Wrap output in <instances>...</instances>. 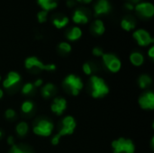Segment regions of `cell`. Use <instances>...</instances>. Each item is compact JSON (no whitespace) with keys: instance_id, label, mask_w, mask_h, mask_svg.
Here are the masks:
<instances>
[{"instance_id":"cell-1","label":"cell","mask_w":154,"mask_h":153,"mask_svg":"<svg viewBox=\"0 0 154 153\" xmlns=\"http://www.w3.org/2000/svg\"><path fill=\"white\" fill-rule=\"evenodd\" d=\"M77 126L76 121L71 115L65 116L62 120V128L60 130L58 134L53 136L51 138V144L52 145H58L60 142V140L62 136L66 135H71L74 133V130Z\"/></svg>"},{"instance_id":"cell-2","label":"cell","mask_w":154,"mask_h":153,"mask_svg":"<svg viewBox=\"0 0 154 153\" xmlns=\"http://www.w3.org/2000/svg\"><path fill=\"white\" fill-rule=\"evenodd\" d=\"M91 95L94 98H101L109 93V87L105 80L98 76H92L90 78Z\"/></svg>"},{"instance_id":"cell-3","label":"cell","mask_w":154,"mask_h":153,"mask_svg":"<svg viewBox=\"0 0 154 153\" xmlns=\"http://www.w3.org/2000/svg\"><path fill=\"white\" fill-rule=\"evenodd\" d=\"M114 153H134L135 146L130 139L119 138L112 142Z\"/></svg>"},{"instance_id":"cell-4","label":"cell","mask_w":154,"mask_h":153,"mask_svg":"<svg viewBox=\"0 0 154 153\" xmlns=\"http://www.w3.org/2000/svg\"><path fill=\"white\" fill-rule=\"evenodd\" d=\"M63 85L67 88H69L71 95L75 96L79 94L80 90L84 87L81 78L74 74H69V76H67L63 81Z\"/></svg>"},{"instance_id":"cell-5","label":"cell","mask_w":154,"mask_h":153,"mask_svg":"<svg viewBox=\"0 0 154 153\" xmlns=\"http://www.w3.org/2000/svg\"><path fill=\"white\" fill-rule=\"evenodd\" d=\"M53 129H54V125L51 121L47 119H42L36 123V124L33 126L32 131L36 135L48 137L52 133Z\"/></svg>"},{"instance_id":"cell-6","label":"cell","mask_w":154,"mask_h":153,"mask_svg":"<svg viewBox=\"0 0 154 153\" xmlns=\"http://www.w3.org/2000/svg\"><path fill=\"white\" fill-rule=\"evenodd\" d=\"M24 66L27 69H37L41 70H48L52 71L56 69V66L54 64H44L41 60H39L36 57H29L24 61Z\"/></svg>"},{"instance_id":"cell-7","label":"cell","mask_w":154,"mask_h":153,"mask_svg":"<svg viewBox=\"0 0 154 153\" xmlns=\"http://www.w3.org/2000/svg\"><path fill=\"white\" fill-rule=\"evenodd\" d=\"M102 60L109 71L116 73L121 69L122 62L116 55L110 53H104L102 55Z\"/></svg>"},{"instance_id":"cell-8","label":"cell","mask_w":154,"mask_h":153,"mask_svg":"<svg viewBox=\"0 0 154 153\" xmlns=\"http://www.w3.org/2000/svg\"><path fill=\"white\" fill-rule=\"evenodd\" d=\"M133 36L140 46H148L154 41L153 38L150 35V33L143 29H139L135 31Z\"/></svg>"},{"instance_id":"cell-9","label":"cell","mask_w":154,"mask_h":153,"mask_svg":"<svg viewBox=\"0 0 154 153\" xmlns=\"http://www.w3.org/2000/svg\"><path fill=\"white\" fill-rule=\"evenodd\" d=\"M139 105L144 110H153L154 109V93L148 91L144 93L139 98Z\"/></svg>"},{"instance_id":"cell-10","label":"cell","mask_w":154,"mask_h":153,"mask_svg":"<svg viewBox=\"0 0 154 153\" xmlns=\"http://www.w3.org/2000/svg\"><path fill=\"white\" fill-rule=\"evenodd\" d=\"M67 107V101L63 97H55L51 106V110L57 115H61Z\"/></svg>"},{"instance_id":"cell-11","label":"cell","mask_w":154,"mask_h":153,"mask_svg":"<svg viewBox=\"0 0 154 153\" xmlns=\"http://www.w3.org/2000/svg\"><path fill=\"white\" fill-rule=\"evenodd\" d=\"M135 9L144 17H152L154 14V6L152 3H140L136 5Z\"/></svg>"},{"instance_id":"cell-12","label":"cell","mask_w":154,"mask_h":153,"mask_svg":"<svg viewBox=\"0 0 154 153\" xmlns=\"http://www.w3.org/2000/svg\"><path fill=\"white\" fill-rule=\"evenodd\" d=\"M20 81H21V76L19 75V73L15 71H10L7 74V77L5 78V79L3 81V87L5 88H10L15 86Z\"/></svg>"},{"instance_id":"cell-13","label":"cell","mask_w":154,"mask_h":153,"mask_svg":"<svg viewBox=\"0 0 154 153\" xmlns=\"http://www.w3.org/2000/svg\"><path fill=\"white\" fill-rule=\"evenodd\" d=\"M95 15H100L104 14H108L111 10V5L107 0H98L94 6Z\"/></svg>"},{"instance_id":"cell-14","label":"cell","mask_w":154,"mask_h":153,"mask_svg":"<svg viewBox=\"0 0 154 153\" xmlns=\"http://www.w3.org/2000/svg\"><path fill=\"white\" fill-rule=\"evenodd\" d=\"M72 20L76 23H87L88 22V14L82 10H76L72 15Z\"/></svg>"},{"instance_id":"cell-15","label":"cell","mask_w":154,"mask_h":153,"mask_svg":"<svg viewBox=\"0 0 154 153\" xmlns=\"http://www.w3.org/2000/svg\"><path fill=\"white\" fill-rule=\"evenodd\" d=\"M129 59H130L131 63L134 66H135V67H140L144 62V57H143V55L142 53H140V52H137V51L131 53Z\"/></svg>"},{"instance_id":"cell-16","label":"cell","mask_w":154,"mask_h":153,"mask_svg":"<svg viewBox=\"0 0 154 153\" xmlns=\"http://www.w3.org/2000/svg\"><path fill=\"white\" fill-rule=\"evenodd\" d=\"M82 35V31L80 30L79 27H73L71 28L68 33H67V38L69 40V41H76V40H79Z\"/></svg>"},{"instance_id":"cell-17","label":"cell","mask_w":154,"mask_h":153,"mask_svg":"<svg viewBox=\"0 0 154 153\" xmlns=\"http://www.w3.org/2000/svg\"><path fill=\"white\" fill-rule=\"evenodd\" d=\"M91 29H92V31H93L94 33L98 34V35H102L105 32V25H104V23L101 20H96L93 23V24L91 26Z\"/></svg>"},{"instance_id":"cell-18","label":"cell","mask_w":154,"mask_h":153,"mask_svg":"<svg viewBox=\"0 0 154 153\" xmlns=\"http://www.w3.org/2000/svg\"><path fill=\"white\" fill-rule=\"evenodd\" d=\"M37 1H38V4L44 9V11L56 8L58 5L56 0H37Z\"/></svg>"},{"instance_id":"cell-19","label":"cell","mask_w":154,"mask_h":153,"mask_svg":"<svg viewBox=\"0 0 154 153\" xmlns=\"http://www.w3.org/2000/svg\"><path fill=\"white\" fill-rule=\"evenodd\" d=\"M54 91H55V86L51 83H48L42 88V96L44 98H49L53 95Z\"/></svg>"},{"instance_id":"cell-20","label":"cell","mask_w":154,"mask_h":153,"mask_svg":"<svg viewBox=\"0 0 154 153\" xmlns=\"http://www.w3.org/2000/svg\"><path fill=\"white\" fill-rule=\"evenodd\" d=\"M28 131H29V126H28L27 123H25V122H20L15 127V132L20 137L25 136L27 134Z\"/></svg>"},{"instance_id":"cell-21","label":"cell","mask_w":154,"mask_h":153,"mask_svg":"<svg viewBox=\"0 0 154 153\" xmlns=\"http://www.w3.org/2000/svg\"><path fill=\"white\" fill-rule=\"evenodd\" d=\"M121 26L125 31H131L132 29H134L135 27V22H134V18H132V17H126V18H124L122 20Z\"/></svg>"},{"instance_id":"cell-22","label":"cell","mask_w":154,"mask_h":153,"mask_svg":"<svg viewBox=\"0 0 154 153\" xmlns=\"http://www.w3.org/2000/svg\"><path fill=\"white\" fill-rule=\"evenodd\" d=\"M152 82V79L151 78V77L147 76V75H142L139 79H138V84L139 87L143 89L146 88L148 86H150Z\"/></svg>"},{"instance_id":"cell-23","label":"cell","mask_w":154,"mask_h":153,"mask_svg":"<svg viewBox=\"0 0 154 153\" xmlns=\"http://www.w3.org/2000/svg\"><path fill=\"white\" fill-rule=\"evenodd\" d=\"M52 23L56 26V28L60 29V28L65 27L69 23V18L66 17V16H63V17H56V18L53 19Z\"/></svg>"},{"instance_id":"cell-24","label":"cell","mask_w":154,"mask_h":153,"mask_svg":"<svg viewBox=\"0 0 154 153\" xmlns=\"http://www.w3.org/2000/svg\"><path fill=\"white\" fill-rule=\"evenodd\" d=\"M34 106H33V103L31 102V101H25L22 104L21 106V110L23 114H30L32 109H33Z\"/></svg>"},{"instance_id":"cell-25","label":"cell","mask_w":154,"mask_h":153,"mask_svg":"<svg viewBox=\"0 0 154 153\" xmlns=\"http://www.w3.org/2000/svg\"><path fill=\"white\" fill-rule=\"evenodd\" d=\"M33 89H34L33 84L28 82V83L24 84V86L22 87V94H23V95H29L30 93H32L33 91Z\"/></svg>"},{"instance_id":"cell-26","label":"cell","mask_w":154,"mask_h":153,"mask_svg":"<svg viewBox=\"0 0 154 153\" xmlns=\"http://www.w3.org/2000/svg\"><path fill=\"white\" fill-rule=\"evenodd\" d=\"M59 49L61 51L65 52V53H69V52L71 51V46H70V44L68 43V42H65V41L64 42H60L59 44Z\"/></svg>"},{"instance_id":"cell-27","label":"cell","mask_w":154,"mask_h":153,"mask_svg":"<svg viewBox=\"0 0 154 153\" xmlns=\"http://www.w3.org/2000/svg\"><path fill=\"white\" fill-rule=\"evenodd\" d=\"M47 11H42V12H39V14H37V18H38V21L39 23H44L46 20H47Z\"/></svg>"},{"instance_id":"cell-28","label":"cell","mask_w":154,"mask_h":153,"mask_svg":"<svg viewBox=\"0 0 154 153\" xmlns=\"http://www.w3.org/2000/svg\"><path fill=\"white\" fill-rule=\"evenodd\" d=\"M83 71L86 75H91L92 72H93V69H92V66L90 63H85L83 65Z\"/></svg>"},{"instance_id":"cell-29","label":"cell","mask_w":154,"mask_h":153,"mask_svg":"<svg viewBox=\"0 0 154 153\" xmlns=\"http://www.w3.org/2000/svg\"><path fill=\"white\" fill-rule=\"evenodd\" d=\"M5 118L6 119L11 120V119L14 118V116H15V111L14 109H7L5 111Z\"/></svg>"},{"instance_id":"cell-30","label":"cell","mask_w":154,"mask_h":153,"mask_svg":"<svg viewBox=\"0 0 154 153\" xmlns=\"http://www.w3.org/2000/svg\"><path fill=\"white\" fill-rule=\"evenodd\" d=\"M9 153H32L29 152V151H23L20 147L16 146V145H13L11 150H10V152Z\"/></svg>"},{"instance_id":"cell-31","label":"cell","mask_w":154,"mask_h":153,"mask_svg":"<svg viewBox=\"0 0 154 153\" xmlns=\"http://www.w3.org/2000/svg\"><path fill=\"white\" fill-rule=\"evenodd\" d=\"M93 55L94 56H97V57H102V55L104 54V51L101 48L99 47H96L93 49Z\"/></svg>"},{"instance_id":"cell-32","label":"cell","mask_w":154,"mask_h":153,"mask_svg":"<svg viewBox=\"0 0 154 153\" xmlns=\"http://www.w3.org/2000/svg\"><path fill=\"white\" fill-rule=\"evenodd\" d=\"M7 143H8V145H11V146H13V145H14V137L13 136H9L8 138H7Z\"/></svg>"},{"instance_id":"cell-33","label":"cell","mask_w":154,"mask_h":153,"mask_svg":"<svg viewBox=\"0 0 154 153\" xmlns=\"http://www.w3.org/2000/svg\"><path fill=\"white\" fill-rule=\"evenodd\" d=\"M42 85V79H41V78L37 79V80L33 83L34 87H41Z\"/></svg>"},{"instance_id":"cell-34","label":"cell","mask_w":154,"mask_h":153,"mask_svg":"<svg viewBox=\"0 0 154 153\" xmlns=\"http://www.w3.org/2000/svg\"><path fill=\"white\" fill-rule=\"evenodd\" d=\"M148 55L151 59H153L154 58V47H151L149 51H148Z\"/></svg>"},{"instance_id":"cell-35","label":"cell","mask_w":154,"mask_h":153,"mask_svg":"<svg viewBox=\"0 0 154 153\" xmlns=\"http://www.w3.org/2000/svg\"><path fill=\"white\" fill-rule=\"evenodd\" d=\"M125 7H126L127 9H129V10H133V9H134V5H133L131 3H127V4H125Z\"/></svg>"},{"instance_id":"cell-36","label":"cell","mask_w":154,"mask_h":153,"mask_svg":"<svg viewBox=\"0 0 154 153\" xmlns=\"http://www.w3.org/2000/svg\"><path fill=\"white\" fill-rule=\"evenodd\" d=\"M74 4H75V2H74L73 0H68V2H67L68 6H73Z\"/></svg>"},{"instance_id":"cell-37","label":"cell","mask_w":154,"mask_h":153,"mask_svg":"<svg viewBox=\"0 0 154 153\" xmlns=\"http://www.w3.org/2000/svg\"><path fill=\"white\" fill-rule=\"evenodd\" d=\"M3 96H4V92H3V90H2V89H0V99L3 97Z\"/></svg>"},{"instance_id":"cell-38","label":"cell","mask_w":154,"mask_h":153,"mask_svg":"<svg viewBox=\"0 0 154 153\" xmlns=\"http://www.w3.org/2000/svg\"><path fill=\"white\" fill-rule=\"evenodd\" d=\"M91 1H92V0H83V2L86 3V4H88V3H90Z\"/></svg>"},{"instance_id":"cell-39","label":"cell","mask_w":154,"mask_h":153,"mask_svg":"<svg viewBox=\"0 0 154 153\" xmlns=\"http://www.w3.org/2000/svg\"><path fill=\"white\" fill-rule=\"evenodd\" d=\"M130 1H132V2H134V3H137L139 0H130Z\"/></svg>"},{"instance_id":"cell-40","label":"cell","mask_w":154,"mask_h":153,"mask_svg":"<svg viewBox=\"0 0 154 153\" xmlns=\"http://www.w3.org/2000/svg\"><path fill=\"white\" fill-rule=\"evenodd\" d=\"M2 136H3V133H2V131L0 130V138H1Z\"/></svg>"},{"instance_id":"cell-41","label":"cell","mask_w":154,"mask_h":153,"mask_svg":"<svg viewBox=\"0 0 154 153\" xmlns=\"http://www.w3.org/2000/svg\"><path fill=\"white\" fill-rule=\"evenodd\" d=\"M77 1H79V2H80V1H82V0H77Z\"/></svg>"},{"instance_id":"cell-42","label":"cell","mask_w":154,"mask_h":153,"mask_svg":"<svg viewBox=\"0 0 154 153\" xmlns=\"http://www.w3.org/2000/svg\"><path fill=\"white\" fill-rule=\"evenodd\" d=\"M0 80H1V77H0Z\"/></svg>"}]
</instances>
